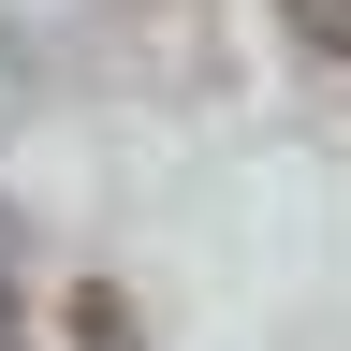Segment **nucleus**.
<instances>
[{"label": "nucleus", "instance_id": "nucleus-1", "mask_svg": "<svg viewBox=\"0 0 351 351\" xmlns=\"http://www.w3.org/2000/svg\"><path fill=\"white\" fill-rule=\"evenodd\" d=\"M293 15H307V29H322V44H337V59H351V0H293Z\"/></svg>", "mask_w": 351, "mask_h": 351}]
</instances>
